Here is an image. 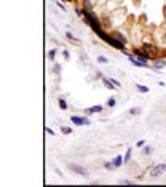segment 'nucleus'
Instances as JSON below:
<instances>
[{
	"instance_id": "obj_1",
	"label": "nucleus",
	"mask_w": 166,
	"mask_h": 187,
	"mask_svg": "<svg viewBox=\"0 0 166 187\" xmlns=\"http://www.w3.org/2000/svg\"><path fill=\"white\" fill-rule=\"evenodd\" d=\"M165 171H166V165H165V163H161V165H157L155 168L150 171V176L157 178V176H160V174H163Z\"/></svg>"
},
{
	"instance_id": "obj_2",
	"label": "nucleus",
	"mask_w": 166,
	"mask_h": 187,
	"mask_svg": "<svg viewBox=\"0 0 166 187\" xmlns=\"http://www.w3.org/2000/svg\"><path fill=\"white\" fill-rule=\"evenodd\" d=\"M69 168L72 171H75V173L82 174V176H88V171H86L85 168H82V166H78V165H69Z\"/></svg>"
},
{
	"instance_id": "obj_3",
	"label": "nucleus",
	"mask_w": 166,
	"mask_h": 187,
	"mask_svg": "<svg viewBox=\"0 0 166 187\" xmlns=\"http://www.w3.org/2000/svg\"><path fill=\"white\" fill-rule=\"evenodd\" d=\"M70 120H72V123H75V125H89V120H88V118L72 117V118H70Z\"/></svg>"
},
{
	"instance_id": "obj_4",
	"label": "nucleus",
	"mask_w": 166,
	"mask_h": 187,
	"mask_svg": "<svg viewBox=\"0 0 166 187\" xmlns=\"http://www.w3.org/2000/svg\"><path fill=\"white\" fill-rule=\"evenodd\" d=\"M101 110H102V106H93V107H88L85 112L86 114H96V112H101Z\"/></svg>"
},
{
	"instance_id": "obj_5",
	"label": "nucleus",
	"mask_w": 166,
	"mask_h": 187,
	"mask_svg": "<svg viewBox=\"0 0 166 187\" xmlns=\"http://www.w3.org/2000/svg\"><path fill=\"white\" fill-rule=\"evenodd\" d=\"M107 42L110 43V45H113V46H117V48L123 50V42H117V40H113V38H109Z\"/></svg>"
},
{
	"instance_id": "obj_6",
	"label": "nucleus",
	"mask_w": 166,
	"mask_h": 187,
	"mask_svg": "<svg viewBox=\"0 0 166 187\" xmlns=\"http://www.w3.org/2000/svg\"><path fill=\"white\" fill-rule=\"evenodd\" d=\"M113 165H115V166H121V165H123V158H121L120 155L115 157V158H113Z\"/></svg>"
},
{
	"instance_id": "obj_7",
	"label": "nucleus",
	"mask_w": 166,
	"mask_h": 187,
	"mask_svg": "<svg viewBox=\"0 0 166 187\" xmlns=\"http://www.w3.org/2000/svg\"><path fill=\"white\" fill-rule=\"evenodd\" d=\"M102 82H104V85H105V86H107V88H109V90H115V86H113V85H112V83H113V82H110V80H107V78H104V80H102Z\"/></svg>"
},
{
	"instance_id": "obj_8",
	"label": "nucleus",
	"mask_w": 166,
	"mask_h": 187,
	"mask_svg": "<svg viewBox=\"0 0 166 187\" xmlns=\"http://www.w3.org/2000/svg\"><path fill=\"white\" fill-rule=\"evenodd\" d=\"M136 86H137V90H139L141 93H147V91H149V88H147V86H144V85H136Z\"/></svg>"
},
{
	"instance_id": "obj_9",
	"label": "nucleus",
	"mask_w": 166,
	"mask_h": 187,
	"mask_svg": "<svg viewBox=\"0 0 166 187\" xmlns=\"http://www.w3.org/2000/svg\"><path fill=\"white\" fill-rule=\"evenodd\" d=\"M62 133H64V134H70V133H72V130H70V128H66V126H64V128H62Z\"/></svg>"
},
{
	"instance_id": "obj_10",
	"label": "nucleus",
	"mask_w": 166,
	"mask_h": 187,
	"mask_svg": "<svg viewBox=\"0 0 166 187\" xmlns=\"http://www.w3.org/2000/svg\"><path fill=\"white\" fill-rule=\"evenodd\" d=\"M97 61H99V62H102V64H105V62H107V59H105L104 56H99V58H97Z\"/></svg>"
},
{
	"instance_id": "obj_11",
	"label": "nucleus",
	"mask_w": 166,
	"mask_h": 187,
	"mask_svg": "<svg viewBox=\"0 0 166 187\" xmlns=\"http://www.w3.org/2000/svg\"><path fill=\"white\" fill-rule=\"evenodd\" d=\"M139 112H141L139 107H134V109H131V114H139Z\"/></svg>"
},
{
	"instance_id": "obj_12",
	"label": "nucleus",
	"mask_w": 166,
	"mask_h": 187,
	"mask_svg": "<svg viewBox=\"0 0 166 187\" xmlns=\"http://www.w3.org/2000/svg\"><path fill=\"white\" fill-rule=\"evenodd\" d=\"M163 66H165V62H155V67H157V69H161Z\"/></svg>"
},
{
	"instance_id": "obj_13",
	"label": "nucleus",
	"mask_w": 166,
	"mask_h": 187,
	"mask_svg": "<svg viewBox=\"0 0 166 187\" xmlns=\"http://www.w3.org/2000/svg\"><path fill=\"white\" fill-rule=\"evenodd\" d=\"M59 106H61V109H66V107H67V104H66L64 101H62V99H61V101H59Z\"/></svg>"
},
{
	"instance_id": "obj_14",
	"label": "nucleus",
	"mask_w": 166,
	"mask_h": 187,
	"mask_svg": "<svg viewBox=\"0 0 166 187\" xmlns=\"http://www.w3.org/2000/svg\"><path fill=\"white\" fill-rule=\"evenodd\" d=\"M129 157H131V149H129L128 152H126V157H125V160H129Z\"/></svg>"
},
{
	"instance_id": "obj_15",
	"label": "nucleus",
	"mask_w": 166,
	"mask_h": 187,
	"mask_svg": "<svg viewBox=\"0 0 166 187\" xmlns=\"http://www.w3.org/2000/svg\"><path fill=\"white\" fill-rule=\"evenodd\" d=\"M54 53H56L54 50H51V51H50V59H53V58H54Z\"/></svg>"
},
{
	"instance_id": "obj_16",
	"label": "nucleus",
	"mask_w": 166,
	"mask_h": 187,
	"mask_svg": "<svg viewBox=\"0 0 166 187\" xmlns=\"http://www.w3.org/2000/svg\"><path fill=\"white\" fill-rule=\"evenodd\" d=\"M109 106L113 107V106H115V101H113V99H110V101H109Z\"/></svg>"
},
{
	"instance_id": "obj_17",
	"label": "nucleus",
	"mask_w": 166,
	"mask_h": 187,
	"mask_svg": "<svg viewBox=\"0 0 166 187\" xmlns=\"http://www.w3.org/2000/svg\"><path fill=\"white\" fill-rule=\"evenodd\" d=\"M113 166H115V165H109V163H105V168H109V170H112Z\"/></svg>"
}]
</instances>
